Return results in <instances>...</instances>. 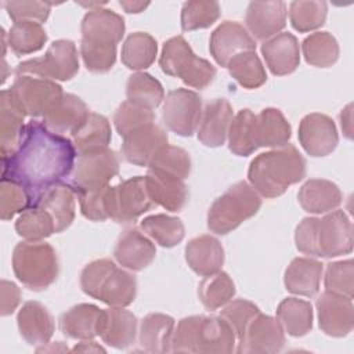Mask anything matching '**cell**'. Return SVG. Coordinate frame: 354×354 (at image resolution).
Masks as SVG:
<instances>
[{
	"label": "cell",
	"mask_w": 354,
	"mask_h": 354,
	"mask_svg": "<svg viewBox=\"0 0 354 354\" xmlns=\"http://www.w3.org/2000/svg\"><path fill=\"white\" fill-rule=\"evenodd\" d=\"M339 119H340V126H342V130H343V134L346 136V138L351 140L353 137V104H348L344 109H342L340 115H339Z\"/></svg>",
	"instance_id": "obj_59"
},
{
	"label": "cell",
	"mask_w": 354,
	"mask_h": 354,
	"mask_svg": "<svg viewBox=\"0 0 354 354\" xmlns=\"http://www.w3.org/2000/svg\"><path fill=\"white\" fill-rule=\"evenodd\" d=\"M174 333V319L160 313L147 314L140 324L138 343L148 353L171 351V339Z\"/></svg>",
	"instance_id": "obj_32"
},
{
	"label": "cell",
	"mask_w": 354,
	"mask_h": 354,
	"mask_svg": "<svg viewBox=\"0 0 354 354\" xmlns=\"http://www.w3.org/2000/svg\"><path fill=\"white\" fill-rule=\"evenodd\" d=\"M145 183L153 205H159L169 212H180L185 206L188 188L180 177L162 170L148 169Z\"/></svg>",
	"instance_id": "obj_21"
},
{
	"label": "cell",
	"mask_w": 354,
	"mask_h": 354,
	"mask_svg": "<svg viewBox=\"0 0 354 354\" xmlns=\"http://www.w3.org/2000/svg\"><path fill=\"white\" fill-rule=\"evenodd\" d=\"M80 55L87 71L105 73L116 62V47H100L80 41Z\"/></svg>",
	"instance_id": "obj_56"
},
{
	"label": "cell",
	"mask_w": 354,
	"mask_h": 354,
	"mask_svg": "<svg viewBox=\"0 0 354 354\" xmlns=\"http://www.w3.org/2000/svg\"><path fill=\"white\" fill-rule=\"evenodd\" d=\"M148 169L162 170L185 180L191 173V158L185 149L167 144L155 155Z\"/></svg>",
	"instance_id": "obj_50"
},
{
	"label": "cell",
	"mask_w": 354,
	"mask_h": 354,
	"mask_svg": "<svg viewBox=\"0 0 354 354\" xmlns=\"http://www.w3.org/2000/svg\"><path fill=\"white\" fill-rule=\"evenodd\" d=\"M234 295L235 283L224 271L205 277L198 285L199 300L210 311L225 306Z\"/></svg>",
	"instance_id": "obj_45"
},
{
	"label": "cell",
	"mask_w": 354,
	"mask_h": 354,
	"mask_svg": "<svg viewBox=\"0 0 354 354\" xmlns=\"http://www.w3.org/2000/svg\"><path fill=\"white\" fill-rule=\"evenodd\" d=\"M299 142L313 158H322L335 151L339 134L335 122L324 113H308L299 124Z\"/></svg>",
	"instance_id": "obj_16"
},
{
	"label": "cell",
	"mask_w": 354,
	"mask_h": 354,
	"mask_svg": "<svg viewBox=\"0 0 354 354\" xmlns=\"http://www.w3.org/2000/svg\"><path fill=\"white\" fill-rule=\"evenodd\" d=\"M12 270L28 289L40 292L51 286L59 272L55 249L46 242H19L12 250Z\"/></svg>",
	"instance_id": "obj_5"
},
{
	"label": "cell",
	"mask_w": 354,
	"mask_h": 354,
	"mask_svg": "<svg viewBox=\"0 0 354 354\" xmlns=\"http://www.w3.org/2000/svg\"><path fill=\"white\" fill-rule=\"evenodd\" d=\"M202 315H189L178 321L171 339L173 353H196Z\"/></svg>",
	"instance_id": "obj_54"
},
{
	"label": "cell",
	"mask_w": 354,
	"mask_h": 354,
	"mask_svg": "<svg viewBox=\"0 0 354 354\" xmlns=\"http://www.w3.org/2000/svg\"><path fill=\"white\" fill-rule=\"evenodd\" d=\"M277 319L288 335L301 337L313 329V306L301 299L286 297L277 307Z\"/></svg>",
	"instance_id": "obj_36"
},
{
	"label": "cell",
	"mask_w": 354,
	"mask_h": 354,
	"mask_svg": "<svg viewBox=\"0 0 354 354\" xmlns=\"http://www.w3.org/2000/svg\"><path fill=\"white\" fill-rule=\"evenodd\" d=\"M285 1H250L246 8L245 22L253 39L267 40L286 26Z\"/></svg>",
	"instance_id": "obj_19"
},
{
	"label": "cell",
	"mask_w": 354,
	"mask_h": 354,
	"mask_svg": "<svg viewBox=\"0 0 354 354\" xmlns=\"http://www.w3.org/2000/svg\"><path fill=\"white\" fill-rule=\"evenodd\" d=\"M141 230L162 248L178 245L185 235V228L178 217L169 214H152L141 221Z\"/></svg>",
	"instance_id": "obj_41"
},
{
	"label": "cell",
	"mask_w": 354,
	"mask_h": 354,
	"mask_svg": "<svg viewBox=\"0 0 354 354\" xmlns=\"http://www.w3.org/2000/svg\"><path fill=\"white\" fill-rule=\"evenodd\" d=\"M119 6L129 14H138L141 11H144L149 3L147 1H126V0H122L119 1Z\"/></svg>",
	"instance_id": "obj_61"
},
{
	"label": "cell",
	"mask_w": 354,
	"mask_h": 354,
	"mask_svg": "<svg viewBox=\"0 0 354 354\" xmlns=\"http://www.w3.org/2000/svg\"><path fill=\"white\" fill-rule=\"evenodd\" d=\"M319 329L332 337L347 336L354 326L353 299L324 292L315 301Z\"/></svg>",
	"instance_id": "obj_15"
},
{
	"label": "cell",
	"mask_w": 354,
	"mask_h": 354,
	"mask_svg": "<svg viewBox=\"0 0 354 354\" xmlns=\"http://www.w3.org/2000/svg\"><path fill=\"white\" fill-rule=\"evenodd\" d=\"M261 207V198L246 181L232 184L209 207L207 228L225 235L253 217Z\"/></svg>",
	"instance_id": "obj_6"
},
{
	"label": "cell",
	"mask_w": 354,
	"mask_h": 354,
	"mask_svg": "<svg viewBox=\"0 0 354 354\" xmlns=\"http://www.w3.org/2000/svg\"><path fill=\"white\" fill-rule=\"evenodd\" d=\"M77 152L71 138L50 131L43 122L32 119L14 153L1 158V180L25 188L35 206L51 187L64 183L76 162Z\"/></svg>",
	"instance_id": "obj_1"
},
{
	"label": "cell",
	"mask_w": 354,
	"mask_h": 354,
	"mask_svg": "<svg viewBox=\"0 0 354 354\" xmlns=\"http://www.w3.org/2000/svg\"><path fill=\"white\" fill-rule=\"evenodd\" d=\"M1 304H0V314L3 317L11 315L21 301V290L19 288L10 281H1Z\"/></svg>",
	"instance_id": "obj_58"
},
{
	"label": "cell",
	"mask_w": 354,
	"mask_h": 354,
	"mask_svg": "<svg viewBox=\"0 0 354 354\" xmlns=\"http://www.w3.org/2000/svg\"><path fill=\"white\" fill-rule=\"evenodd\" d=\"M260 313V308L245 299H236V300H230L225 307L221 310L220 317L224 318L230 326L232 328L236 340L243 335L248 324Z\"/></svg>",
	"instance_id": "obj_53"
},
{
	"label": "cell",
	"mask_w": 354,
	"mask_h": 354,
	"mask_svg": "<svg viewBox=\"0 0 354 354\" xmlns=\"http://www.w3.org/2000/svg\"><path fill=\"white\" fill-rule=\"evenodd\" d=\"M169 142L167 133L158 124L141 126L123 137L122 155L136 166H149L155 155Z\"/></svg>",
	"instance_id": "obj_18"
},
{
	"label": "cell",
	"mask_w": 354,
	"mask_h": 354,
	"mask_svg": "<svg viewBox=\"0 0 354 354\" xmlns=\"http://www.w3.org/2000/svg\"><path fill=\"white\" fill-rule=\"evenodd\" d=\"M228 73L245 88H257L267 82V73L256 51H243L230 59Z\"/></svg>",
	"instance_id": "obj_43"
},
{
	"label": "cell",
	"mask_w": 354,
	"mask_h": 354,
	"mask_svg": "<svg viewBox=\"0 0 354 354\" xmlns=\"http://www.w3.org/2000/svg\"><path fill=\"white\" fill-rule=\"evenodd\" d=\"M120 160L113 149L102 148L77 155L69 185L77 192L97 191L109 185L118 176Z\"/></svg>",
	"instance_id": "obj_10"
},
{
	"label": "cell",
	"mask_w": 354,
	"mask_h": 354,
	"mask_svg": "<svg viewBox=\"0 0 354 354\" xmlns=\"http://www.w3.org/2000/svg\"><path fill=\"white\" fill-rule=\"evenodd\" d=\"M306 159L299 149L286 144L257 155L249 165L248 178L253 189L264 198L281 196L292 184L306 177Z\"/></svg>",
	"instance_id": "obj_2"
},
{
	"label": "cell",
	"mask_w": 354,
	"mask_h": 354,
	"mask_svg": "<svg viewBox=\"0 0 354 354\" xmlns=\"http://www.w3.org/2000/svg\"><path fill=\"white\" fill-rule=\"evenodd\" d=\"M297 199L306 212L321 214L337 209L343 195L335 183L324 178H310L300 187Z\"/></svg>",
	"instance_id": "obj_30"
},
{
	"label": "cell",
	"mask_w": 354,
	"mask_h": 354,
	"mask_svg": "<svg viewBox=\"0 0 354 354\" xmlns=\"http://www.w3.org/2000/svg\"><path fill=\"white\" fill-rule=\"evenodd\" d=\"M326 292L353 299L354 296V263L351 259L326 264L324 277Z\"/></svg>",
	"instance_id": "obj_51"
},
{
	"label": "cell",
	"mask_w": 354,
	"mask_h": 354,
	"mask_svg": "<svg viewBox=\"0 0 354 354\" xmlns=\"http://www.w3.org/2000/svg\"><path fill=\"white\" fill-rule=\"evenodd\" d=\"M15 231L26 241L39 242L55 232V224L48 212L40 206H30L17 218Z\"/></svg>",
	"instance_id": "obj_46"
},
{
	"label": "cell",
	"mask_w": 354,
	"mask_h": 354,
	"mask_svg": "<svg viewBox=\"0 0 354 354\" xmlns=\"http://www.w3.org/2000/svg\"><path fill=\"white\" fill-rule=\"evenodd\" d=\"M82 41L100 46L116 47L122 40L126 25L122 15L108 8H91L82 19Z\"/></svg>",
	"instance_id": "obj_14"
},
{
	"label": "cell",
	"mask_w": 354,
	"mask_h": 354,
	"mask_svg": "<svg viewBox=\"0 0 354 354\" xmlns=\"http://www.w3.org/2000/svg\"><path fill=\"white\" fill-rule=\"evenodd\" d=\"M162 71L181 79L194 88L207 87L216 77V68L205 58L198 57L183 36H174L165 41L159 58Z\"/></svg>",
	"instance_id": "obj_7"
},
{
	"label": "cell",
	"mask_w": 354,
	"mask_h": 354,
	"mask_svg": "<svg viewBox=\"0 0 354 354\" xmlns=\"http://www.w3.org/2000/svg\"><path fill=\"white\" fill-rule=\"evenodd\" d=\"M285 344V330L279 321L271 315L259 313L238 339L236 353L268 354L278 353Z\"/></svg>",
	"instance_id": "obj_13"
},
{
	"label": "cell",
	"mask_w": 354,
	"mask_h": 354,
	"mask_svg": "<svg viewBox=\"0 0 354 354\" xmlns=\"http://www.w3.org/2000/svg\"><path fill=\"white\" fill-rule=\"evenodd\" d=\"M30 198L24 187L19 184L1 180L0 183V217L7 221L11 220L15 214L25 212L30 207Z\"/></svg>",
	"instance_id": "obj_52"
},
{
	"label": "cell",
	"mask_w": 354,
	"mask_h": 354,
	"mask_svg": "<svg viewBox=\"0 0 354 354\" xmlns=\"http://www.w3.org/2000/svg\"><path fill=\"white\" fill-rule=\"evenodd\" d=\"M126 95L127 101L152 111L165 101V90L160 82L145 72H136L129 76Z\"/></svg>",
	"instance_id": "obj_40"
},
{
	"label": "cell",
	"mask_w": 354,
	"mask_h": 354,
	"mask_svg": "<svg viewBox=\"0 0 354 354\" xmlns=\"http://www.w3.org/2000/svg\"><path fill=\"white\" fill-rule=\"evenodd\" d=\"M24 115L11 104L6 90L0 93V151L1 158L10 156L18 148L24 136Z\"/></svg>",
	"instance_id": "obj_37"
},
{
	"label": "cell",
	"mask_w": 354,
	"mask_h": 354,
	"mask_svg": "<svg viewBox=\"0 0 354 354\" xmlns=\"http://www.w3.org/2000/svg\"><path fill=\"white\" fill-rule=\"evenodd\" d=\"M112 138L109 120L100 113L90 112L86 120L71 134L75 149L79 153L108 148Z\"/></svg>",
	"instance_id": "obj_34"
},
{
	"label": "cell",
	"mask_w": 354,
	"mask_h": 354,
	"mask_svg": "<svg viewBox=\"0 0 354 354\" xmlns=\"http://www.w3.org/2000/svg\"><path fill=\"white\" fill-rule=\"evenodd\" d=\"M88 113L90 111L82 98L64 93L61 100L43 118V124L55 134H72L86 120Z\"/></svg>",
	"instance_id": "obj_28"
},
{
	"label": "cell",
	"mask_w": 354,
	"mask_h": 354,
	"mask_svg": "<svg viewBox=\"0 0 354 354\" xmlns=\"http://www.w3.org/2000/svg\"><path fill=\"white\" fill-rule=\"evenodd\" d=\"M73 353H105V348L93 340H82L72 348Z\"/></svg>",
	"instance_id": "obj_60"
},
{
	"label": "cell",
	"mask_w": 354,
	"mask_h": 354,
	"mask_svg": "<svg viewBox=\"0 0 354 354\" xmlns=\"http://www.w3.org/2000/svg\"><path fill=\"white\" fill-rule=\"evenodd\" d=\"M220 17V4L217 1L191 0L181 8V29L191 32L212 26Z\"/></svg>",
	"instance_id": "obj_48"
},
{
	"label": "cell",
	"mask_w": 354,
	"mask_h": 354,
	"mask_svg": "<svg viewBox=\"0 0 354 354\" xmlns=\"http://www.w3.org/2000/svg\"><path fill=\"white\" fill-rule=\"evenodd\" d=\"M324 264L311 257H296L285 270L283 283L288 292L311 297L318 293Z\"/></svg>",
	"instance_id": "obj_29"
},
{
	"label": "cell",
	"mask_w": 354,
	"mask_h": 354,
	"mask_svg": "<svg viewBox=\"0 0 354 354\" xmlns=\"http://www.w3.org/2000/svg\"><path fill=\"white\" fill-rule=\"evenodd\" d=\"M106 188H101L97 191L77 192L76 196L79 199L82 214L91 221H104L108 218L106 213Z\"/></svg>",
	"instance_id": "obj_57"
},
{
	"label": "cell",
	"mask_w": 354,
	"mask_h": 354,
	"mask_svg": "<svg viewBox=\"0 0 354 354\" xmlns=\"http://www.w3.org/2000/svg\"><path fill=\"white\" fill-rule=\"evenodd\" d=\"M137 318L123 307H109L104 310L100 336L102 342L113 348H129L137 337Z\"/></svg>",
	"instance_id": "obj_25"
},
{
	"label": "cell",
	"mask_w": 354,
	"mask_h": 354,
	"mask_svg": "<svg viewBox=\"0 0 354 354\" xmlns=\"http://www.w3.org/2000/svg\"><path fill=\"white\" fill-rule=\"evenodd\" d=\"M299 252L308 257H337L353 250V224L343 210L324 217H304L295 231Z\"/></svg>",
	"instance_id": "obj_3"
},
{
	"label": "cell",
	"mask_w": 354,
	"mask_h": 354,
	"mask_svg": "<svg viewBox=\"0 0 354 354\" xmlns=\"http://www.w3.org/2000/svg\"><path fill=\"white\" fill-rule=\"evenodd\" d=\"M290 136V124L279 109L266 108L257 115L256 138L259 148H281L289 144Z\"/></svg>",
	"instance_id": "obj_35"
},
{
	"label": "cell",
	"mask_w": 354,
	"mask_h": 354,
	"mask_svg": "<svg viewBox=\"0 0 354 354\" xmlns=\"http://www.w3.org/2000/svg\"><path fill=\"white\" fill-rule=\"evenodd\" d=\"M202 98L188 88H176L167 93L163 108V124L181 137H191L199 127L202 118Z\"/></svg>",
	"instance_id": "obj_12"
},
{
	"label": "cell",
	"mask_w": 354,
	"mask_h": 354,
	"mask_svg": "<svg viewBox=\"0 0 354 354\" xmlns=\"http://www.w3.org/2000/svg\"><path fill=\"white\" fill-rule=\"evenodd\" d=\"M80 288L109 307H127L137 296V278L111 259H98L82 270Z\"/></svg>",
	"instance_id": "obj_4"
},
{
	"label": "cell",
	"mask_w": 354,
	"mask_h": 354,
	"mask_svg": "<svg viewBox=\"0 0 354 354\" xmlns=\"http://www.w3.org/2000/svg\"><path fill=\"white\" fill-rule=\"evenodd\" d=\"M68 351V347L62 344V342H55V344H53L50 348L47 347H40V348H36L37 353H41V351Z\"/></svg>",
	"instance_id": "obj_62"
},
{
	"label": "cell",
	"mask_w": 354,
	"mask_h": 354,
	"mask_svg": "<svg viewBox=\"0 0 354 354\" xmlns=\"http://www.w3.org/2000/svg\"><path fill=\"white\" fill-rule=\"evenodd\" d=\"M113 256L122 267L130 271H141L153 261L156 248L144 232L131 227L119 235Z\"/></svg>",
	"instance_id": "obj_20"
},
{
	"label": "cell",
	"mask_w": 354,
	"mask_h": 354,
	"mask_svg": "<svg viewBox=\"0 0 354 354\" xmlns=\"http://www.w3.org/2000/svg\"><path fill=\"white\" fill-rule=\"evenodd\" d=\"M53 3L48 1H3L8 17L14 22L30 21L43 24L50 15V8Z\"/></svg>",
	"instance_id": "obj_55"
},
{
	"label": "cell",
	"mask_w": 354,
	"mask_h": 354,
	"mask_svg": "<svg viewBox=\"0 0 354 354\" xmlns=\"http://www.w3.org/2000/svg\"><path fill=\"white\" fill-rule=\"evenodd\" d=\"M47 33L41 24L30 21L14 22L7 33V44L17 55H26L43 48Z\"/></svg>",
	"instance_id": "obj_44"
},
{
	"label": "cell",
	"mask_w": 354,
	"mask_h": 354,
	"mask_svg": "<svg viewBox=\"0 0 354 354\" xmlns=\"http://www.w3.org/2000/svg\"><path fill=\"white\" fill-rule=\"evenodd\" d=\"M79 72L77 48L72 40L59 39L50 44L40 58L26 59L15 66V75H33L41 79L66 82Z\"/></svg>",
	"instance_id": "obj_9"
},
{
	"label": "cell",
	"mask_w": 354,
	"mask_h": 354,
	"mask_svg": "<svg viewBox=\"0 0 354 354\" xmlns=\"http://www.w3.org/2000/svg\"><path fill=\"white\" fill-rule=\"evenodd\" d=\"M155 113L152 109L140 106L130 101L122 102L113 113V124L120 137L127 136L133 130L153 123Z\"/></svg>",
	"instance_id": "obj_49"
},
{
	"label": "cell",
	"mask_w": 354,
	"mask_h": 354,
	"mask_svg": "<svg viewBox=\"0 0 354 354\" xmlns=\"http://www.w3.org/2000/svg\"><path fill=\"white\" fill-rule=\"evenodd\" d=\"M152 206L145 176H136L106 188V213L115 223H133Z\"/></svg>",
	"instance_id": "obj_11"
},
{
	"label": "cell",
	"mask_w": 354,
	"mask_h": 354,
	"mask_svg": "<svg viewBox=\"0 0 354 354\" xmlns=\"http://www.w3.org/2000/svg\"><path fill=\"white\" fill-rule=\"evenodd\" d=\"M185 260L189 268L201 277L216 274L224 264V248L212 235H201L185 246Z\"/></svg>",
	"instance_id": "obj_27"
},
{
	"label": "cell",
	"mask_w": 354,
	"mask_h": 354,
	"mask_svg": "<svg viewBox=\"0 0 354 354\" xmlns=\"http://www.w3.org/2000/svg\"><path fill=\"white\" fill-rule=\"evenodd\" d=\"M261 54L272 75L285 76L295 72L300 64V47L297 39L289 33H278L261 44Z\"/></svg>",
	"instance_id": "obj_23"
},
{
	"label": "cell",
	"mask_w": 354,
	"mask_h": 354,
	"mask_svg": "<svg viewBox=\"0 0 354 354\" xmlns=\"http://www.w3.org/2000/svg\"><path fill=\"white\" fill-rule=\"evenodd\" d=\"M17 325L24 340L30 346H44L54 333V318L39 301H26L17 315Z\"/></svg>",
	"instance_id": "obj_26"
},
{
	"label": "cell",
	"mask_w": 354,
	"mask_h": 354,
	"mask_svg": "<svg viewBox=\"0 0 354 354\" xmlns=\"http://www.w3.org/2000/svg\"><path fill=\"white\" fill-rule=\"evenodd\" d=\"M256 122L257 115L250 109L239 111L230 126L228 130V148L236 156H249L257 148L256 138Z\"/></svg>",
	"instance_id": "obj_38"
},
{
	"label": "cell",
	"mask_w": 354,
	"mask_h": 354,
	"mask_svg": "<svg viewBox=\"0 0 354 354\" xmlns=\"http://www.w3.org/2000/svg\"><path fill=\"white\" fill-rule=\"evenodd\" d=\"M158 54L156 40L145 32L129 35L122 46V62L133 71H142L151 66Z\"/></svg>",
	"instance_id": "obj_39"
},
{
	"label": "cell",
	"mask_w": 354,
	"mask_h": 354,
	"mask_svg": "<svg viewBox=\"0 0 354 354\" xmlns=\"http://www.w3.org/2000/svg\"><path fill=\"white\" fill-rule=\"evenodd\" d=\"M328 4L317 0H295L289 4V19L300 33L315 30L325 24Z\"/></svg>",
	"instance_id": "obj_47"
},
{
	"label": "cell",
	"mask_w": 354,
	"mask_h": 354,
	"mask_svg": "<svg viewBox=\"0 0 354 354\" xmlns=\"http://www.w3.org/2000/svg\"><path fill=\"white\" fill-rule=\"evenodd\" d=\"M75 191L66 183H59L48 188L36 202L54 220L55 232L65 231L75 220Z\"/></svg>",
	"instance_id": "obj_33"
},
{
	"label": "cell",
	"mask_w": 354,
	"mask_h": 354,
	"mask_svg": "<svg viewBox=\"0 0 354 354\" xmlns=\"http://www.w3.org/2000/svg\"><path fill=\"white\" fill-rule=\"evenodd\" d=\"M236 336L230 324L214 315H202L196 353L228 354L235 351Z\"/></svg>",
	"instance_id": "obj_31"
},
{
	"label": "cell",
	"mask_w": 354,
	"mask_h": 354,
	"mask_svg": "<svg viewBox=\"0 0 354 354\" xmlns=\"http://www.w3.org/2000/svg\"><path fill=\"white\" fill-rule=\"evenodd\" d=\"M209 51L220 66H227L236 54L256 51V40L239 22L224 21L212 32Z\"/></svg>",
	"instance_id": "obj_17"
},
{
	"label": "cell",
	"mask_w": 354,
	"mask_h": 354,
	"mask_svg": "<svg viewBox=\"0 0 354 354\" xmlns=\"http://www.w3.org/2000/svg\"><path fill=\"white\" fill-rule=\"evenodd\" d=\"M232 119L234 111L225 98H216L207 102L198 127V140L205 147H221L228 137Z\"/></svg>",
	"instance_id": "obj_22"
},
{
	"label": "cell",
	"mask_w": 354,
	"mask_h": 354,
	"mask_svg": "<svg viewBox=\"0 0 354 354\" xmlns=\"http://www.w3.org/2000/svg\"><path fill=\"white\" fill-rule=\"evenodd\" d=\"M6 93L11 104L30 118H44L64 95L62 87L54 80L29 75H18Z\"/></svg>",
	"instance_id": "obj_8"
},
{
	"label": "cell",
	"mask_w": 354,
	"mask_h": 354,
	"mask_svg": "<svg viewBox=\"0 0 354 354\" xmlns=\"http://www.w3.org/2000/svg\"><path fill=\"white\" fill-rule=\"evenodd\" d=\"M301 51L307 64L317 68H329L339 59V43L329 32H315L301 43Z\"/></svg>",
	"instance_id": "obj_42"
},
{
	"label": "cell",
	"mask_w": 354,
	"mask_h": 354,
	"mask_svg": "<svg viewBox=\"0 0 354 354\" xmlns=\"http://www.w3.org/2000/svg\"><path fill=\"white\" fill-rule=\"evenodd\" d=\"M102 314L104 310L94 304H76L59 317L58 326L62 335L69 339L91 340L100 336Z\"/></svg>",
	"instance_id": "obj_24"
}]
</instances>
